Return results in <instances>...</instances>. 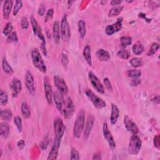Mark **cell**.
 Listing matches in <instances>:
<instances>
[{
    "instance_id": "obj_54",
    "label": "cell",
    "mask_w": 160,
    "mask_h": 160,
    "mask_svg": "<svg viewBox=\"0 0 160 160\" xmlns=\"http://www.w3.org/2000/svg\"><path fill=\"white\" fill-rule=\"evenodd\" d=\"M121 3V1H116V0H112L111 1V4L113 6L115 5H118L120 4Z\"/></svg>"
},
{
    "instance_id": "obj_22",
    "label": "cell",
    "mask_w": 160,
    "mask_h": 160,
    "mask_svg": "<svg viewBox=\"0 0 160 160\" xmlns=\"http://www.w3.org/2000/svg\"><path fill=\"white\" fill-rule=\"evenodd\" d=\"M52 36L54 41L56 43L59 42L60 39V31H59V23L58 21H56L53 23Z\"/></svg>"
},
{
    "instance_id": "obj_45",
    "label": "cell",
    "mask_w": 160,
    "mask_h": 160,
    "mask_svg": "<svg viewBox=\"0 0 160 160\" xmlns=\"http://www.w3.org/2000/svg\"><path fill=\"white\" fill-rule=\"evenodd\" d=\"M49 139L48 138V136H46L45 138V139H43L41 141V142L40 143V146H41V149L42 150L46 149L48 148V145H49Z\"/></svg>"
},
{
    "instance_id": "obj_32",
    "label": "cell",
    "mask_w": 160,
    "mask_h": 160,
    "mask_svg": "<svg viewBox=\"0 0 160 160\" xmlns=\"http://www.w3.org/2000/svg\"><path fill=\"white\" fill-rule=\"evenodd\" d=\"M129 63L132 67L136 68L142 65V60L139 58H133L129 61Z\"/></svg>"
},
{
    "instance_id": "obj_21",
    "label": "cell",
    "mask_w": 160,
    "mask_h": 160,
    "mask_svg": "<svg viewBox=\"0 0 160 160\" xmlns=\"http://www.w3.org/2000/svg\"><path fill=\"white\" fill-rule=\"evenodd\" d=\"M119 115V110L118 107L115 104H111V113L110 116V121L112 124H115L117 122Z\"/></svg>"
},
{
    "instance_id": "obj_29",
    "label": "cell",
    "mask_w": 160,
    "mask_h": 160,
    "mask_svg": "<svg viewBox=\"0 0 160 160\" xmlns=\"http://www.w3.org/2000/svg\"><path fill=\"white\" fill-rule=\"evenodd\" d=\"M1 118L4 121H10L12 118V113L10 109H1Z\"/></svg>"
},
{
    "instance_id": "obj_53",
    "label": "cell",
    "mask_w": 160,
    "mask_h": 160,
    "mask_svg": "<svg viewBox=\"0 0 160 160\" xmlns=\"http://www.w3.org/2000/svg\"><path fill=\"white\" fill-rule=\"evenodd\" d=\"M92 159L93 160H100L101 159V153L100 152H97V153H95L94 155H93V157H92Z\"/></svg>"
},
{
    "instance_id": "obj_6",
    "label": "cell",
    "mask_w": 160,
    "mask_h": 160,
    "mask_svg": "<svg viewBox=\"0 0 160 160\" xmlns=\"http://www.w3.org/2000/svg\"><path fill=\"white\" fill-rule=\"evenodd\" d=\"M74 111V105L72 99L69 97L65 98L61 114L64 115L65 118L68 119L72 116Z\"/></svg>"
},
{
    "instance_id": "obj_23",
    "label": "cell",
    "mask_w": 160,
    "mask_h": 160,
    "mask_svg": "<svg viewBox=\"0 0 160 160\" xmlns=\"http://www.w3.org/2000/svg\"><path fill=\"white\" fill-rule=\"evenodd\" d=\"M96 56L98 59L101 61H108L110 59V54L109 52L103 49H99L97 51Z\"/></svg>"
},
{
    "instance_id": "obj_33",
    "label": "cell",
    "mask_w": 160,
    "mask_h": 160,
    "mask_svg": "<svg viewBox=\"0 0 160 160\" xmlns=\"http://www.w3.org/2000/svg\"><path fill=\"white\" fill-rule=\"evenodd\" d=\"M120 43L122 48H126L132 43V39L129 36H122L120 39Z\"/></svg>"
},
{
    "instance_id": "obj_42",
    "label": "cell",
    "mask_w": 160,
    "mask_h": 160,
    "mask_svg": "<svg viewBox=\"0 0 160 160\" xmlns=\"http://www.w3.org/2000/svg\"><path fill=\"white\" fill-rule=\"evenodd\" d=\"M70 159L72 160H78L80 159L79 157V154L78 152V151L76 150V149H75L74 148H72L71 150V157Z\"/></svg>"
},
{
    "instance_id": "obj_1",
    "label": "cell",
    "mask_w": 160,
    "mask_h": 160,
    "mask_svg": "<svg viewBox=\"0 0 160 160\" xmlns=\"http://www.w3.org/2000/svg\"><path fill=\"white\" fill-rule=\"evenodd\" d=\"M84 111L83 110H81L78 113L73 127V134L76 138H79L80 137L82 131L84 130Z\"/></svg>"
},
{
    "instance_id": "obj_46",
    "label": "cell",
    "mask_w": 160,
    "mask_h": 160,
    "mask_svg": "<svg viewBox=\"0 0 160 160\" xmlns=\"http://www.w3.org/2000/svg\"><path fill=\"white\" fill-rule=\"evenodd\" d=\"M103 82H104V86H105L106 89H108L109 91H112V84H111L109 79L108 78H105L104 79Z\"/></svg>"
},
{
    "instance_id": "obj_20",
    "label": "cell",
    "mask_w": 160,
    "mask_h": 160,
    "mask_svg": "<svg viewBox=\"0 0 160 160\" xmlns=\"http://www.w3.org/2000/svg\"><path fill=\"white\" fill-rule=\"evenodd\" d=\"M12 6V1L11 0H7L5 1L2 7V14L3 18L5 19H8L9 17L10 12Z\"/></svg>"
},
{
    "instance_id": "obj_49",
    "label": "cell",
    "mask_w": 160,
    "mask_h": 160,
    "mask_svg": "<svg viewBox=\"0 0 160 160\" xmlns=\"http://www.w3.org/2000/svg\"><path fill=\"white\" fill-rule=\"evenodd\" d=\"M46 11V7L44 6V4H41V6H39L38 11V13L39 16H42L44 14Z\"/></svg>"
},
{
    "instance_id": "obj_12",
    "label": "cell",
    "mask_w": 160,
    "mask_h": 160,
    "mask_svg": "<svg viewBox=\"0 0 160 160\" xmlns=\"http://www.w3.org/2000/svg\"><path fill=\"white\" fill-rule=\"evenodd\" d=\"M122 18H119L118 19V20L115 22H114L111 25H108L105 29L106 34L108 36H111L115 32H117L119 31H120L121 29L122 28Z\"/></svg>"
},
{
    "instance_id": "obj_9",
    "label": "cell",
    "mask_w": 160,
    "mask_h": 160,
    "mask_svg": "<svg viewBox=\"0 0 160 160\" xmlns=\"http://www.w3.org/2000/svg\"><path fill=\"white\" fill-rule=\"evenodd\" d=\"M88 78L89 79L94 87V88L100 94H103L104 92V88L102 86V83L98 79V78L91 71L89 72L88 73Z\"/></svg>"
},
{
    "instance_id": "obj_19",
    "label": "cell",
    "mask_w": 160,
    "mask_h": 160,
    "mask_svg": "<svg viewBox=\"0 0 160 160\" xmlns=\"http://www.w3.org/2000/svg\"><path fill=\"white\" fill-rule=\"evenodd\" d=\"M94 118L92 115H89L86 123L84 126V139L85 140L88 139V138L89 136V134L91 132V130L92 129L93 127V124H94Z\"/></svg>"
},
{
    "instance_id": "obj_38",
    "label": "cell",
    "mask_w": 160,
    "mask_h": 160,
    "mask_svg": "<svg viewBox=\"0 0 160 160\" xmlns=\"http://www.w3.org/2000/svg\"><path fill=\"white\" fill-rule=\"evenodd\" d=\"M22 7V2L19 0H17L15 2V5L14 7V9L12 11V14L14 16H16L21 8Z\"/></svg>"
},
{
    "instance_id": "obj_2",
    "label": "cell",
    "mask_w": 160,
    "mask_h": 160,
    "mask_svg": "<svg viewBox=\"0 0 160 160\" xmlns=\"http://www.w3.org/2000/svg\"><path fill=\"white\" fill-rule=\"evenodd\" d=\"M31 58L34 67H36L39 71H41L42 72H46V66L39 50L37 48H34L32 50Z\"/></svg>"
},
{
    "instance_id": "obj_31",
    "label": "cell",
    "mask_w": 160,
    "mask_h": 160,
    "mask_svg": "<svg viewBox=\"0 0 160 160\" xmlns=\"http://www.w3.org/2000/svg\"><path fill=\"white\" fill-rule=\"evenodd\" d=\"M122 9H123V6H117L111 8L108 12V16L113 17V16H116L119 15L121 12Z\"/></svg>"
},
{
    "instance_id": "obj_52",
    "label": "cell",
    "mask_w": 160,
    "mask_h": 160,
    "mask_svg": "<svg viewBox=\"0 0 160 160\" xmlns=\"http://www.w3.org/2000/svg\"><path fill=\"white\" fill-rule=\"evenodd\" d=\"M154 144L156 148H159V136L158 135L156 136L154 138Z\"/></svg>"
},
{
    "instance_id": "obj_11",
    "label": "cell",
    "mask_w": 160,
    "mask_h": 160,
    "mask_svg": "<svg viewBox=\"0 0 160 160\" xmlns=\"http://www.w3.org/2000/svg\"><path fill=\"white\" fill-rule=\"evenodd\" d=\"M102 133L104 138L108 142L109 147L113 149L116 147V142L113 138V136H112V134L109 129V127L108 126V124L106 122H104L102 126Z\"/></svg>"
},
{
    "instance_id": "obj_48",
    "label": "cell",
    "mask_w": 160,
    "mask_h": 160,
    "mask_svg": "<svg viewBox=\"0 0 160 160\" xmlns=\"http://www.w3.org/2000/svg\"><path fill=\"white\" fill-rule=\"evenodd\" d=\"M141 83V79L139 78H134L131 81V85L132 86H136Z\"/></svg>"
},
{
    "instance_id": "obj_25",
    "label": "cell",
    "mask_w": 160,
    "mask_h": 160,
    "mask_svg": "<svg viewBox=\"0 0 160 160\" xmlns=\"http://www.w3.org/2000/svg\"><path fill=\"white\" fill-rule=\"evenodd\" d=\"M82 55L87 62V63L89 65H92V58H91V48L89 45H86L84 47L82 51Z\"/></svg>"
},
{
    "instance_id": "obj_5",
    "label": "cell",
    "mask_w": 160,
    "mask_h": 160,
    "mask_svg": "<svg viewBox=\"0 0 160 160\" xmlns=\"http://www.w3.org/2000/svg\"><path fill=\"white\" fill-rule=\"evenodd\" d=\"M60 36L63 41H68L71 37V31L66 15H64L62 17L61 21Z\"/></svg>"
},
{
    "instance_id": "obj_34",
    "label": "cell",
    "mask_w": 160,
    "mask_h": 160,
    "mask_svg": "<svg viewBox=\"0 0 160 160\" xmlns=\"http://www.w3.org/2000/svg\"><path fill=\"white\" fill-rule=\"evenodd\" d=\"M117 56L123 59H128L130 56V53L125 49H122L118 51Z\"/></svg>"
},
{
    "instance_id": "obj_30",
    "label": "cell",
    "mask_w": 160,
    "mask_h": 160,
    "mask_svg": "<svg viewBox=\"0 0 160 160\" xmlns=\"http://www.w3.org/2000/svg\"><path fill=\"white\" fill-rule=\"evenodd\" d=\"M144 48L143 45L139 42H137L132 47V52L136 55L141 54L144 51Z\"/></svg>"
},
{
    "instance_id": "obj_15",
    "label": "cell",
    "mask_w": 160,
    "mask_h": 160,
    "mask_svg": "<svg viewBox=\"0 0 160 160\" xmlns=\"http://www.w3.org/2000/svg\"><path fill=\"white\" fill-rule=\"evenodd\" d=\"M124 124L126 129L131 132L132 134H137L139 129L136 125V124L128 116H125L124 118Z\"/></svg>"
},
{
    "instance_id": "obj_17",
    "label": "cell",
    "mask_w": 160,
    "mask_h": 160,
    "mask_svg": "<svg viewBox=\"0 0 160 160\" xmlns=\"http://www.w3.org/2000/svg\"><path fill=\"white\" fill-rule=\"evenodd\" d=\"M61 139H59L58 138L54 139V143L53 145L51 148V149L49 153V155L48 156V159H50V160H53V159H56L58 157V151H59V148L60 146V144H61Z\"/></svg>"
},
{
    "instance_id": "obj_41",
    "label": "cell",
    "mask_w": 160,
    "mask_h": 160,
    "mask_svg": "<svg viewBox=\"0 0 160 160\" xmlns=\"http://www.w3.org/2000/svg\"><path fill=\"white\" fill-rule=\"evenodd\" d=\"M18 38L17 34L15 31H12L7 38L8 42H18Z\"/></svg>"
},
{
    "instance_id": "obj_43",
    "label": "cell",
    "mask_w": 160,
    "mask_h": 160,
    "mask_svg": "<svg viewBox=\"0 0 160 160\" xmlns=\"http://www.w3.org/2000/svg\"><path fill=\"white\" fill-rule=\"evenodd\" d=\"M21 26L24 29H27L29 28V21L26 16H23L21 19Z\"/></svg>"
},
{
    "instance_id": "obj_14",
    "label": "cell",
    "mask_w": 160,
    "mask_h": 160,
    "mask_svg": "<svg viewBox=\"0 0 160 160\" xmlns=\"http://www.w3.org/2000/svg\"><path fill=\"white\" fill-rule=\"evenodd\" d=\"M44 88L46 99L49 104H52V98H53V92L52 89V86L49 82V81L48 78H44Z\"/></svg>"
},
{
    "instance_id": "obj_8",
    "label": "cell",
    "mask_w": 160,
    "mask_h": 160,
    "mask_svg": "<svg viewBox=\"0 0 160 160\" xmlns=\"http://www.w3.org/2000/svg\"><path fill=\"white\" fill-rule=\"evenodd\" d=\"M30 21H31V24L32 26V28L34 34L42 42H46L45 37L42 32L41 28L40 27L38 21H36V19H35V18L33 16H31Z\"/></svg>"
},
{
    "instance_id": "obj_37",
    "label": "cell",
    "mask_w": 160,
    "mask_h": 160,
    "mask_svg": "<svg viewBox=\"0 0 160 160\" xmlns=\"http://www.w3.org/2000/svg\"><path fill=\"white\" fill-rule=\"evenodd\" d=\"M8 94L2 91V90H1L0 91V102H1V104L2 106H4L7 104L8 102Z\"/></svg>"
},
{
    "instance_id": "obj_13",
    "label": "cell",
    "mask_w": 160,
    "mask_h": 160,
    "mask_svg": "<svg viewBox=\"0 0 160 160\" xmlns=\"http://www.w3.org/2000/svg\"><path fill=\"white\" fill-rule=\"evenodd\" d=\"M25 85L26 89L29 93L31 95H34L35 92V86H34V81L32 73L28 71L26 74L25 77Z\"/></svg>"
},
{
    "instance_id": "obj_35",
    "label": "cell",
    "mask_w": 160,
    "mask_h": 160,
    "mask_svg": "<svg viewBox=\"0 0 160 160\" xmlns=\"http://www.w3.org/2000/svg\"><path fill=\"white\" fill-rule=\"evenodd\" d=\"M141 71L140 70L138 69H130L129 71H127L126 74L128 75V76L131 77V78H139L141 76Z\"/></svg>"
},
{
    "instance_id": "obj_28",
    "label": "cell",
    "mask_w": 160,
    "mask_h": 160,
    "mask_svg": "<svg viewBox=\"0 0 160 160\" xmlns=\"http://www.w3.org/2000/svg\"><path fill=\"white\" fill-rule=\"evenodd\" d=\"M2 68L4 72L8 74H12L14 73V70L12 67L9 65L8 62L7 61L6 59L4 58L2 61Z\"/></svg>"
},
{
    "instance_id": "obj_24",
    "label": "cell",
    "mask_w": 160,
    "mask_h": 160,
    "mask_svg": "<svg viewBox=\"0 0 160 160\" xmlns=\"http://www.w3.org/2000/svg\"><path fill=\"white\" fill-rule=\"evenodd\" d=\"M9 134V125L8 122L2 121L0 123V135L6 138Z\"/></svg>"
},
{
    "instance_id": "obj_18",
    "label": "cell",
    "mask_w": 160,
    "mask_h": 160,
    "mask_svg": "<svg viewBox=\"0 0 160 160\" xmlns=\"http://www.w3.org/2000/svg\"><path fill=\"white\" fill-rule=\"evenodd\" d=\"M63 94H62L59 91H56L53 93V99L55 103V105L58 109V111L61 113L62 109L64 105V98Z\"/></svg>"
},
{
    "instance_id": "obj_27",
    "label": "cell",
    "mask_w": 160,
    "mask_h": 160,
    "mask_svg": "<svg viewBox=\"0 0 160 160\" xmlns=\"http://www.w3.org/2000/svg\"><path fill=\"white\" fill-rule=\"evenodd\" d=\"M21 113L24 118H28L31 116V111L29 105L26 102H22L21 106Z\"/></svg>"
},
{
    "instance_id": "obj_47",
    "label": "cell",
    "mask_w": 160,
    "mask_h": 160,
    "mask_svg": "<svg viewBox=\"0 0 160 160\" xmlns=\"http://www.w3.org/2000/svg\"><path fill=\"white\" fill-rule=\"evenodd\" d=\"M68 62H69V59H68V58L67 55L62 53V56H61V63H62V64L64 67H66L68 64Z\"/></svg>"
},
{
    "instance_id": "obj_51",
    "label": "cell",
    "mask_w": 160,
    "mask_h": 160,
    "mask_svg": "<svg viewBox=\"0 0 160 160\" xmlns=\"http://www.w3.org/2000/svg\"><path fill=\"white\" fill-rule=\"evenodd\" d=\"M17 146L18 147V148L19 149H22L24 148V146H25V142H24V141L22 140V139L19 141L18 142V143H17Z\"/></svg>"
},
{
    "instance_id": "obj_39",
    "label": "cell",
    "mask_w": 160,
    "mask_h": 160,
    "mask_svg": "<svg viewBox=\"0 0 160 160\" xmlns=\"http://www.w3.org/2000/svg\"><path fill=\"white\" fill-rule=\"evenodd\" d=\"M159 44L157 42H153L151 46V48L148 51V55L152 56L156 53V52L159 49Z\"/></svg>"
},
{
    "instance_id": "obj_10",
    "label": "cell",
    "mask_w": 160,
    "mask_h": 160,
    "mask_svg": "<svg viewBox=\"0 0 160 160\" xmlns=\"http://www.w3.org/2000/svg\"><path fill=\"white\" fill-rule=\"evenodd\" d=\"M54 83L59 92L63 95H66L68 91V88L64 80L58 75L54 76Z\"/></svg>"
},
{
    "instance_id": "obj_3",
    "label": "cell",
    "mask_w": 160,
    "mask_h": 160,
    "mask_svg": "<svg viewBox=\"0 0 160 160\" xmlns=\"http://www.w3.org/2000/svg\"><path fill=\"white\" fill-rule=\"evenodd\" d=\"M142 146V142L138 136L136 134H132L131 137L129 145H128V152L132 155H136L139 152Z\"/></svg>"
},
{
    "instance_id": "obj_44",
    "label": "cell",
    "mask_w": 160,
    "mask_h": 160,
    "mask_svg": "<svg viewBox=\"0 0 160 160\" xmlns=\"http://www.w3.org/2000/svg\"><path fill=\"white\" fill-rule=\"evenodd\" d=\"M53 14H54V9L52 8H50L48 10L47 13L45 16V18H44V22H47L49 20H50L51 19H52V16H53Z\"/></svg>"
},
{
    "instance_id": "obj_16",
    "label": "cell",
    "mask_w": 160,
    "mask_h": 160,
    "mask_svg": "<svg viewBox=\"0 0 160 160\" xmlns=\"http://www.w3.org/2000/svg\"><path fill=\"white\" fill-rule=\"evenodd\" d=\"M10 88L12 97L16 98L22 90V84L21 81L17 78H14L10 84Z\"/></svg>"
},
{
    "instance_id": "obj_50",
    "label": "cell",
    "mask_w": 160,
    "mask_h": 160,
    "mask_svg": "<svg viewBox=\"0 0 160 160\" xmlns=\"http://www.w3.org/2000/svg\"><path fill=\"white\" fill-rule=\"evenodd\" d=\"M41 50L44 56H47V51L46 48V42H41Z\"/></svg>"
},
{
    "instance_id": "obj_7",
    "label": "cell",
    "mask_w": 160,
    "mask_h": 160,
    "mask_svg": "<svg viewBox=\"0 0 160 160\" xmlns=\"http://www.w3.org/2000/svg\"><path fill=\"white\" fill-rule=\"evenodd\" d=\"M53 128L54 131L55 138L59 139H62L66 129V127L63 123L62 120L60 118H56L53 123Z\"/></svg>"
},
{
    "instance_id": "obj_26",
    "label": "cell",
    "mask_w": 160,
    "mask_h": 160,
    "mask_svg": "<svg viewBox=\"0 0 160 160\" xmlns=\"http://www.w3.org/2000/svg\"><path fill=\"white\" fill-rule=\"evenodd\" d=\"M78 28L80 37L81 38H84L86 34V26L85 21L82 19L79 20L78 23Z\"/></svg>"
},
{
    "instance_id": "obj_4",
    "label": "cell",
    "mask_w": 160,
    "mask_h": 160,
    "mask_svg": "<svg viewBox=\"0 0 160 160\" xmlns=\"http://www.w3.org/2000/svg\"><path fill=\"white\" fill-rule=\"evenodd\" d=\"M85 94L86 96L88 98V99L92 102L94 106L97 109H102L106 106V102L99 97H98L97 95L94 94V92H92L91 89H87L85 90Z\"/></svg>"
},
{
    "instance_id": "obj_36",
    "label": "cell",
    "mask_w": 160,
    "mask_h": 160,
    "mask_svg": "<svg viewBox=\"0 0 160 160\" xmlns=\"http://www.w3.org/2000/svg\"><path fill=\"white\" fill-rule=\"evenodd\" d=\"M13 29V26H12V24L11 22H9L8 23H6V26H4L3 30H2V34L4 35V36H8L11 32H12V31Z\"/></svg>"
},
{
    "instance_id": "obj_40",
    "label": "cell",
    "mask_w": 160,
    "mask_h": 160,
    "mask_svg": "<svg viewBox=\"0 0 160 160\" xmlns=\"http://www.w3.org/2000/svg\"><path fill=\"white\" fill-rule=\"evenodd\" d=\"M14 122L19 132L22 131V120L21 118L19 116H16L14 118Z\"/></svg>"
}]
</instances>
